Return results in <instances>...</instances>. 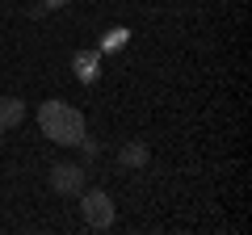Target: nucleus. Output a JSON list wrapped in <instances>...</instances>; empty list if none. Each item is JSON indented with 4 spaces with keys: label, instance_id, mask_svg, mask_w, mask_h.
<instances>
[{
    "label": "nucleus",
    "instance_id": "9",
    "mask_svg": "<svg viewBox=\"0 0 252 235\" xmlns=\"http://www.w3.org/2000/svg\"><path fill=\"white\" fill-rule=\"evenodd\" d=\"M38 4H46V9H63L67 0H38Z\"/></svg>",
    "mask_w": 252,
    "mask_h": 235
},
{
    "label": "nucleus",
    "instance_id": "5",
    "mask_svg": "<svg viewBox=\"0 0 252 235\" xmlns=\"http://www.w3.org/2000/svg\"><path fill=\"white\" fill-rule=\"evenodd\" d=\"M17 122H26V101L21 97H0V130L17 126Z\"/></svg>",
    "mask_w": 252,
    "mask_h": 235
},
{
    "label": "nucleus",
    "instance_id": "7",
    "mask_svg": "<svg viewBox=\"0 0 252 235\" xmlns=\"http://www.w3.org/2000/svg\"><path fill=\"white\" fill-rule=\"evenodd\" d=\"M126 38H130V29H109V34H105V42H101V46H105V51H118V46H122Z\"/></svg>",
    "mask_w": 252,
    "mask_h": 235
},
{
    "label": "nucleus",
    "instance_id": "8",
    "mask_svg": "<svg viewBox=\"0 0 252 235\" xmlns=\"http://www.w3.org/2000/svg\"><path fill=\"white\" fill-rule=\"evenodd\" d=\"M76 147H80V151L89 155V160H93V155L101 151V143H97V139H89V135H80V143H76Z\"/></svg>",
    "mask_w": 252,
    "mask_h": 235
},
{
    "label": "nucleus",
    "instance_id": "2",
    "mask_svg": "<svg viewBox=\"0 0 252 235\" xmlns=\"http://www.w3.org/2000/svg\"><path fill=\"white\" fill-rule=\"evenodd\" d=\"M76 198H80L84 223H89L93 231H109V227H114V198H109L105 189H80Z\"/></svg>",
    "mask_w": 252,
    "mask_h": 235
},
{
    "label": "nucleus",
    "instance_id": "3",
    "mask_svg": "<svg viewBox=\"0 0 252 235\" xmlns=\"http://www.w3.org/2000/svg\"><path fill=\"white\" fill-rule=\"evenodd\" d=\"M51 189L59 193V198H76V193L84 189V168L80 164H55L51 168Z\"/></svg>",
    "mask_w": 252,
    "mask_h": 235
},
{
    "label": "nucleus",
    "instance_id": "6",
    "mask_svg": "<svg viewBox=\"0 0 252 235\" xmlns=\"http://www.w3.org/2000/svg\"><path fill=\"white\" fill-rule=\"evenodd\" d=\"M118 160H122V168H147V143H126Z\"/></svg>",
    "mask_w": 252,
    "mask_h": 235
},
{
    "label": "nucleus",
    "instance_id": "4",
    "mask_svg": "<svg viewBox=\"0 0 252 235\" xmlns=\"http://www.w3.org/2000/svg\"><path fill=\"white\" fill-rule=\"evenodd\" d=\"M72 67H76V80H80V84H97L101 80V63H97V55H93V51H76L72 55Z\"/></svg>",
    "mask_w": 252,
    "mask_h": 235
},
{
    "label": "nucleus",
    "instance_id": "1",
    "mask_svg": "<svg viewBox=\"0 0 252 235\" xmlns=\"http://www.w3.org/2000/svg\"><path fill=\"white\" fill-rule=\"evenodd\" d=\"M38 130H42V139H51L59 147H76L84 135V114L67 101H42L38 105Z\"/></svg>",
    "mask_w": 252,
    "mask_h": 235
}]
</instances>
